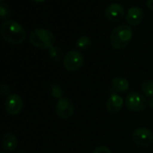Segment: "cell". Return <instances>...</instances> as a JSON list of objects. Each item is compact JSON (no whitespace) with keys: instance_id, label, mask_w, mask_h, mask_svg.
I'll list each match as a JSON object with an SVG mask.
<instances>
[{"instance_id":"5bb4252c","label":"cell","mask_w":153,"mask_h":153,"mask_svg":"<svg viewBox=\"0 0 153 153\" xmlns=\"http://www.w3.org/2000/svg\"><path fill=\"white\" fill-rule=\"evenodd\" d=\"M91 45H92V40L87 35L80 36L76 42V47L82 51H88L90 49Z\"/></svg>"},{"instance_id":"d4e9b609","label":"cell","mask_w":153,"mask_h":153,"mask_svg":"<svg viewBox=\"0 0 153 153\" xmlns=\"http://www.w3.org/2000/svg\"><path fill=\"white\" fill-rule=\"evenodd\" d=\"M0 153H5V152H0Z\"/></svg>"},{"instance_id":"3957f363","label":"cell","mask_w":153,"mask_h":153,"mask_svg":"<svg viewBox=\"0 0 153 153\" xmlns=\"http://www.w3.org/2000/svg\"><path fill=\"white\" fill-rule=\"evenodd\" d=\"M29 40L34 47L39 49H50L56 42V38L52 32L43 28H36L33 30L30 33Z\"/></svg>"},{"instance_id":"e0dca14e","label":"cell","mask_w":153,"mask_h":153,"mask_svg":"<svg viewBox=\"0 0 153 153\" xmlns=\"http://www.w3.org/2000/svg\"><path fill=\"white\" fill-rule=\"evenodd\" d=\"M11 8L8 4L1 3L0 4V19L4 21L9 20L11 16Z\"/></svg>"},{"instance_id":"5b68a950","label":"cell","mask_w":153,"mask_h":153,"mask_svg":"<svg viewBox=\"0 0 153 153\" xmlns=\"http://www.w3.org/2000/svg\"><path fill=\"white\" fill-rule=\"evenodd\" d=\"M124 105L128 110L134 113H139L146 109L147 101L143 95L132 91L126 96L124 99Z\"/></svg>"},{"instance_id":"ffe728a7","label":"cell","mask_w":153,"mask_h":153,"mask_svg":"<svg viewBox=\"0 0 153 153\" xmlns=\"http://www.w3.org/2000/svg\"><path fill=\"white\" fill-rule=\"evenodd\" d=\"M10 92H11V88L7 84H2L0 86V93H1V95L8 97L11 95Z\"/></svg>"},{"instance_id":"8992f818","label":"cell","mask_w":153,"mask_h":153,"mask_svg":"<svg viewBox=\"0 0 153 153\" xmlns=\"http://www.w3.org/2000/svg\"><path fill=\"white\" fill-rule=\"evenodd\" d=\"M131 138L133 142L140 147H149L153 142L152 131L145 127H139L132 131Z\"/></svg>"},{"instance_id":"d6986e66","label":"cell","mask_w":153,"mask_h":153,"mask_svg":"<svg viewBox=\"0 0 153 153\" xmlns=\"http://www.w3.org/2000/svg\"><path fill=\"white\" fill-rule=\"evenodd\" d=\"M91 153H112V150L108 147L101 145V146H97V148H95Z\"/></svg>"},{"instance_id":"cb8c5ba5","label":"cell","mask_w":153,"mask_h":153,"mask_svg":"<svg viewBox=\"0 0 153 153\" xmlns=\"http://www.w3.org/2000/svg\"><path fill=\"white\" fill-rule=\"evenodd\" d=\"M1 1H3V0H0V2H1Z\"/></svg>"},{"instance_id":"ac0fdd59","label":"cell","mask_w":153,"mask_h":153,"mask_svg":"<svg viewBox=\"0 0 153 153\" xmlns=\"http://www.w3.org/2000/svg\"><path fill=\"white\" fill-rule=\"evenodd\" d=\"M51 94L54 98L60 99L63 96V89L59 85H51Z\"/></svg>"},{"instance_id":"44dd1931","label":"cell","mask_w":153,"mask_h":153,"mask_svg":"<svg viewBox=\"0 0 153 153\" xmlns=\"http://www.w3.org/2000/svg\"><path fill=\"white\" fill-rule=\"evenodd\" d=\"M146 6H147V7H148L149 10L153 11V0H147Z\"/></svg>"},{"instance_id":"484cf974","label":"cell","mask_w":153,"mask_h":153,"mask_svg":"<svg viewBox=\"0 0 153 153\" xmlns=\"http://www.w3.org/2000/svg\"><path fill=\"white\" fill-rule=\"evenodd\" d=\"M140 153H144V152H140Z\"/></svg>"},{"instance_id":"6da1fadb","label":"cell","mask_w":153,"mask_h":153,"mask_svg":"<svg viewBox=\"0 0 153 153\" xmlns=\"http://www.w3.org/2000/svg\"><path fill=\"white\" fill-rule=\"evenodd\" d=\"M0 34L6 42L15 45L23 43L26 36L24 27L12 19L4 21L0 27Z\"/></svg>"},{"instance_id":"7402d4cb","label":"cell","mask_w":153,"mask_h":153,"mask_svg":"<svg viewBox=\"0 0 153 153\" xmlns=\"http://www.w3.org/2000/svg\"><path fill=\"white\" fill-rule=\"evenodd\" d=\"M16 153H26V151H25V150H24V149H20V150H18Z\"/></svg>"},{"instance_id":"8fae6325","label":"cell","mask_w":153,"mask_h":153,"mask_svg":"<svg viewBox=\"0 0 153 153\" xmlns=\"http://www.w3.org/2000/svg\"><path fill=\"white\" fill-rule=\"evenodd\" d=\"M123 105V99L120 95L112 94L106 101V110L110 114L119 113Z\"/></svg>"},{"instance_id":"52a82bcc","label":"cell","mask_w":153,"mask_h":153,"mask_svg":"<svg viewBox=\"0 0 153 153\" xmlns=\"http://www.w3.org/2000/svg\"><path fill=\"white\" fill-rule=\"evenodd\" d=\"M75 106L72 100L68 97H62L59 99L56 104V113L57 115L63 119L67 120L69 119L74 114Z\"/></svg>"},{"instance_id":"277c9868","label":"cell","mask_w":153,"mask_h":153,"mask_svg":"<svg viewBox=\"0 0 153 153\" xmlns=\"http://www.w3.org/2000/svg\"><path fill=\"white\" fill-rule=\"evenodd\" d=\"M84 61V56L80 51L71 50L63 57V67L68 71L75 72L82 68Z\"/></svg>"},{"instance_id":"7c38bea8","label":"cell","mask_w":153,"mask_h":153,"mask_svg":"<svg viewBox=\"0 0 153 153\" xmlns=\"http://www.w3.org/2000/svg\"><path fill=\"white\" fill-rule=\"evenodd\" d=\"M111 86L113 88V89L114 91H116L117 93H120V94H124L126 93L128 90H129V88H130V84H129V81L123 78V76H115L112 79V82H111Z\"/></svg>"},{"instance_id":"ba28073f","label":"cell","mask_w":153,"mask_h":153,"mask_svg":"<svg viewBox=\"0 0 153 153\" xmlns=\"http://www.w3.org/2000/svg\"><path fill=\"white\" fill-rule=\"evenodd\" d=\"M5 109L10 115L18 114L23 109V100L17 94H11L5 101Z\"/></svg>"},{"instance_id":"7a4b0ae2","label":"cell","mask_w":153,"mask_h":153,"mask_svg":"<svg viewBox=\"0 0 153 153\" xmlns=\"http://www.w3.org/2000/svg\"><path fill=\"white\" fill-rule=\"evenodd\" d=\"M132 39V30L125 24H121L114 28L110 34V44L115 50L126 48Z\"/></svg>"},{"instance_id":"9c48e42d","label":"cell","mask_w":153,"mask_h":153,"mask_svg":"<svg viewBox=\"0 0 153 153\" xmlns=\"http://www.w3.org/2000/svg\"><path fill=\"white\" fill-rule=\"evenodd\" d=\"M105 15V17L109 21H111L113 23H116L123 18V16L125 15V11H124L123 7L121 4L111 3L106 7Z\"/></svg>"},{"instance_id":"30bf717a","label":"cell","mask_w":153,"mask_h":153,"mask_svg":"<svg viewBox=\"0 0 153 153\" xmlns=\"http://www.w3.org/2000/svg\"><path fill=\"white\" fill-rule=\"evenodd\" d=\"M144 18V12L140 7H132L128 9L126 15H125V20L126 22L132 26L140 25Z\"/></svg>"},{"instance_id":"2e32d148","label":"cell","mask_w":153,"mask_h":153,"mask_svg":"<svg viewBox=\"0 0 153 153\" xmlns=\"http://www.w3.org/2000/svg\"><path fill=\"white\" fill-rule=\"evenodd\" d=\"M49 56L50 58L54 60V61H59L62 57H63V52L62 50L59 47L52 46L51 48L49 49Z\"/></svg>"},{"instance_id":"603a6c76","label":"cell","mask_w":153,"mask_h":153,"mask_svg":"<svg viewBox=\"0 0 153 153\" xmlns=\"http://www.w3.org/2000/svg\"><path fill=\"white\" fill-rule=\"evenodd\" d=\"M33 1H34V2H37V3H41V2H43V1H45V0H33Z\"/></svg>"},{"instance_id":"9a60e30c","label":"cell","mask_w":153,"mask_h":153,"mask_svg":"<svg viewBox=\"0 0 153 153\" xmlns=\"http://www.w3.org/2000/svg\"><path fill=\"white\" fill-rule=\"evenodd\" d=\"M140 88L143 95H145V97L153 98V80L151 79L143 80L140 84Z\"/></svg>"},{"instance_id":"4fadbf2b","label":"cell","mask_w":153,"mask_h":153,"mask_svg":"<svg viewBox=\"0 0 153 153\" xmlns=\"http://www.w3.org/2000/svg\"><path fill=\"white\" fill-rule=\"evenodd\" d=\"M18 140L16 136L14 133L11 132H7L3 136L2 139V147L5 150L8 151V152H12L16 149V146H17Z\"/></svg>"}]
</instances>
